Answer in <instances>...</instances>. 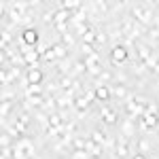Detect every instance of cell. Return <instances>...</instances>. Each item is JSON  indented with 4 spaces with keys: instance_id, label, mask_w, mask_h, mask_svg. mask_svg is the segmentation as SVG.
<instances>
[{
    "instance_id": "obj_20",
    "label": "cell",
    "mask_w": 159,
    "mask_h": 159,
    "mask_svg": "<svg viewBox=\"0 0 159 159\" xmlns=\"http://www.w3.org/2000/svg\"><path fill=\"white\" fill-rule=\"evenodd\" d=\"M72 148L74 151H85L87 148V140L85 138H74L72 140Z\"/></svg>"
},
{
    "instance_id": "obj_3",
    "label": "cell",
    "mask_w": 159,
    "mask_h": 159,
    "mask_svg": "<svg viewBox=\"0 0 159 159\" xmlns=\"http://www.w3.org/2000/svg\"><path fill=\"white\" fill-rule=\"evenodd\" d=\"M129 57V53H127V49H125V45H115L112 49H110V60H112V64H123V61Z\"/></svg>"
},
{
    "instance_id": "obj_13",
    "label": "cell",
    "mask_w": 159,
    "mask_h": 159,
    "mask_svg": "<svg viewBox=\"0 0 159 159\" xmlns=\"http://www.w3.org/2000/svg\"><path fill=\"white\" fill-rule=\"evenodd\" d=\"M112 79H115V72H110V70H102V72H100V76L96 79V83H98V87H100V85H106V83H110Z\"/></svg>"
},
{
    "instance_id": "obj_23",
    "label": "cell",
    "mask_w": 159,
    "mask_h": 159,
    "mask_svg": "<svg viewBox=\"0 0 159 159\" xmlns=\"http://www.w3.org/2000/svg\"><path fill=\"white\" fill-rule=\"evenodd\" d=\"M4 129H7V134L13 136V138H21V132L17 129V125H7Z\"/></svg>"
},
{
    "instance_id": "obj_28",
    "label": "cell",
    "mask_w": 159,
    "mask_h": 159,
    "mask_svg": "<svg viewBox=\"0 0 159 159\" xmlns=\"http://www.w3.org/2000/svg\"><path fill=\"white\" fill-rule=\"evenodd\" d=\"M148 36L159 38V25H148Z\"/></svg>"
},
{
    "instance_id": "obj_31",
    "label": "cell",
    "mask_w": 159,
    "mask_h": 159,
    "mask_svg": "<svg viewBox=\"0 0 159 159\" xmlns=\"http://www.w3.org/2000/svg\"><path fill=\"white\" fill-rule=\"evenodd\" d=\"M83 53H85V57L91 55V53H96V51H93V45H85V43H83Z\"/></svg>"
},
{
    "instance_id": "obj_4",
    "label": "cell",
    "mask_w": 159,
    "mask_h": 159,
    "mask_svg": "<svg viewBox=\"0 0 159 159\" xmlns=\"http://www.w3.org/2000/svg\"><path fill=\"white\" fill-rule=\"evenodd\" d=\"M43 79H45V74H43L40 68H30L28 74H25V85H40Z\"/></svg>"
},
{
    "instance_id": "obj_14",
    "label": "cell",
    "mask_w": 159,
    "mask_h": 159,
    "mask_svg": "<svg viewBox=\"0 0 159 159\" xmlns=\"http://www.w3.org/2000/svg\"><path fill=\"white\" fill-rule=\"evenodd\" d=\"M140 119L147 123L148 129H151V127H155V125H159V115H148V112H144V115H142Z\"/></svg>"
},
{
    "instance_id": "obj_26",
    "label": "cell",
    "mask_w": 159,
    "mask_h": 159,
    "mask_svg": "<svg viewBox=\"0 0 159 159\" xmlns=\"http://www.w3.org/2000/svg\"><path fill=\"white\" fill-rule=\"evenodd\" d=\"M43 57H45L47 61H55V60H57V57H55V51H53V47H49V49H47V53H45Z\"/></svg>"
},
{
    "instance_id": "obj_30",
    "label": "cell",
    "mask_w": 159,
    "mask_h": 159,
    "mask_svg": "<svg viewBox=\"0 0 159 159\" xmlns=\"http://www.w3.org/2000/svg\"><path fill=\"white\" fill-rule=\"evenodd\" d=\"M11 144H13V142H11V138H9L7 134L0 136V147H11Z\"/></svg>"
},
{
    "instance_id": "obj_18",
    "label": "cell",
    "mask_w": 159,
    "mask_h": 159,
    "mask_svg": "<svg viewBox=\"0 0 159 159\" xmlns=\"http://www.w3.org/2000/svg\"><path fill=\"white\" fill-rule=\"evenodd\" d=\"M30 96H43L40 85H28L25 87V98H30Z\"/></svg>"
},
{
    "instance_id": "obj_2",
    "label": "cell",
    "mask_w": 159,
    "mask_h": 159,
    "mask_svg": "<svg viewBox=\"0 0 159 159\" xmlns=\"http://www.w3.org/2000/svg\"><path fill=\"white\" fill-rule=\"evenodd\" d=\"M19 40L24 43L28 49H30V47H34V49H36L38 45H40V34H38L36 28H24V30H21V38H19Z\"/></svg>"
},
{
    "instance_id": "obj_19",
    "label": "cell",
    "mask_w": 159,
    "mask_h": 159,
    "mask_svg": "<svg viewBox=\"0 0 159 159\" xmlns=\"http://www.w3.org/2000/svg\"><path fill=\"white\" fill-rule=\"evenodd\" d=\"M11 106H13L11 100H2V106H0V115H2V119H7V115L11 112Z\"/></svg>"
},
{
    "instance_id": "obj_32",
    "label": "cell",
    "mask_w": 159,
    "mask_h": 159,
    "mask_svg": "<svg viewBox=\"0 0 159 159\" xmlns=\"http://www.w3.org/2000/svg\"><path fill=\"white\" fill-rule=\"evenodd\" d=\"M134 159H148L144 153H138V155H134Z\"/></svg>"
},
{
    "instance_id": "obj_10",
    "label": "cell",
    "mask_w": 159,
    "mask_h": 159,
    "mask_svg": "<svg viewBox=\"0 0 159 159\" xmlns=\"http://www.w3.org/2000/svg\"><path fill=\"white\" fill-rule=\"evenodd\" d=\"M60 9H64V11H68V13H76L79 9H81V2L79 0H64V2H60Z\"/></svg>"
},
{
    "instance_id": "obj_29",
    "label": "cell",
    "mask_w": 159,
    "mask_h": 159,
    "mask_svg": "<svg viewBox=\"0 0 159 159\" xmlns=\"http://www.w3.org/2000/svg\"><path fill=\"white\" fill-rule=\"evenodd\" d=\"M106 40H108V34H106V32H100V34H96V43H98V45H104Z\"/></svg>"
},
{
    "instance_id": "obj_16",
    "label": "cell",
    "mask_w": 159,
    "mask_h": 159,
    "mask_svg": "<svg viewBox=\"0 0 159 159\" xmlns=\"http://www.w3.org/2000/svg\"><path fill=\"white\" fill-rule=\"evenodd\" d=\"M49 127H64V117L57 112H51L49 115Z\"/></svg>"
},
{
    "instance_id": "obj_11",
    "label": "cell",
    "mask_w": 159,
    "mask_h": 159,
    "mask_svg": "<svg viewBox=\"0 0 159 159\" xmlns=\"http://www.w3.org/2000/svg\"><path fill=\"white\" fill-rule=\"evenodd\" d=\"M51 47H53V51H55V57H57L60 61L68 57V47H64L61 43H53Z\"/></svg>"
},
{
    "instance_id": "obj_9",
    "label": "cell",
    "mask_w": 159,
    "mask_h": 159,
    "mask_svg": "<svg viewBox=\"0 0 159 159\" xmlns=\"http://www.w3.org/2000/svg\"><path fill=\"white\" fill-rule=\"evenodd\" d=\"M102 119H104V123H106V125H115L119 117H117V112H115L112 108L104 106V108H102Z\"/></svg>"
},
{
    "instance_id": "obj_22",
    "label": "cell",
    "mask_w": 159,
    "mask_h": 159,
    "mask_svg": "<svg viewBox=\"0 0 159 159\" xmlns=\"http://www.w3.org/2000/svg\"><path fill=\"white\" fill-rule=\"evenodd\" d=\"M81 40H83L85 45H93V43H96V32H93V30H89L85 36H81Z\"/></svg>"
},
{
    "instance_id": "obj_7",
    "label": "cell",
    "mask_w": 159,
    "mask_h": 159,
    "mask_svg": "<svg viewBox=\"0 0 159 159\" xmlns=\"http://www.w3.org/2000/svg\"><path fill=\"white\" fill-rule=\"evenodd\" d=\"M136 51H138V61H147L153 55V49L148 45H144V43H138L136 45Z\"/></svg>"
},
{
    "instance_id": "obj_6",
    "label": "cell",
    "mask_w": 159,
    "mask_h": 159,
    "mask_svg": "<svg viewBox=\"0 0 159 159\" xmlns=\"http://www.w3.org/2000/svg\"><path fill=\"white\" fill-rule=\"evenodd\" d=\"M87 153H89V157L91 159H100L102 157V144H98V142H93V138H89L87 140Z\"/></svg>"
},
{
    "instance_id": "obj_21",
    "label": "cell",
    "mask_w": 159,
    "mask_h": 159,
    "mask_svg": "<svg viewBox=\"0 0 159 159\" xmlns=\"http://www.w3.org/2000/svg\"><path fill=\"white\" fill-rule=\"evenodd\" d=\"M11 40H13V36L9 34V32H7V30H2V51H7V49H9Z\"/></svg>"
},
{
    "instance_id": "obj_17",
    "label": "cell",
    "mask_w": 159,
    "mask_h": 159,
    "mask_svg": "<svg viewBox=\"0 0 159 159\" xmlns=\"http://www.w3.org/2000/svg\"><path fill=\"white\" fill-rule=\"evenodd\" d=\"M43 108L49 110V115H51V112H55V108H57V98H55V96H49V98H45V104H43Z\"/></svg>"
},
{
    "instance_id": "obj_27",
    "label": "cell",
    "mask_w": 159,
    "mask_h": 159,
    "mask_svg": "<svg viewBox=\"0 0 159 159\" xmlns=\"http://www.w3.org/2000/svg\"><path fill=\"white\" fill-rule=\"evenodd\" d=\"M72 34H70V32H68V34H64V36H61V45H64V47H70V45H72Z\"/></svg>"
},
{
    "instance_id": "obj_24",
    "label": "cell",
    "mask_w": 159,
    "mask_h": 159,
    "mask_svg": "<svg viewBox=\"0 0 159 159\" xmlns=\"http://www.w3.org/2000/svg\"><path fill=\"white\" fill-rule=\"evenodd\" d=\"M132 134H134V123H132V121H125V123H123V136H127V138H129Z\"/></svg>"
},
{
    "instance_id": "obj_1",
    "label": "cell",
    "mask_w": 159,
    "mask_h": 159,
    "mask_svg": "<svg viewBox=\"0 0 159 159\" xmlns=\"http://www.w3.org/2000/svg\"><path fill=\"white\" fill-rule=\"evenodd\" d=\"M13 151H15L13 159H30L34 155V144H32L28 138H21L19 142L13 144Z\"/></svg>"
},
{
    "instance_id": "obj_25",
    "label": "cell",
    "mask_w": 159,
    "mask_h": 159,
    "mask_svg": "<svg viewBox=\"0 0 159 159\" xmlns=\"http://www.w3.org/2000/svg\"><path fill=\"white\" fill-rule=\"evenodd\" d=\"M148 148H151L148 140H140V142H138V151H140V153H144V155H147V151H148Z\"/></svg>"
},
{
    "instance_id": "obj_15",
    "label": "cell",
    "mask_w": 159,
    "mask_h": 159,
    "mask_svg": "<svg viewBox=\"0 0 159 159\" xmlns=\"http://www.w3.org/2000/svg\"><path fill=\"white\" fill-rule=\"evenodd\" d=\"M110 91L115 96H119V98H127V87H125V83H115V85L110 87Z\"/></svg>"
},
{
    "instance_id": "obj_12",
    "label": "cell",
    "mask_w": 159,
    "mask_h": 159,
    "mask_svg": "<svg viewBox=\"0 0 159 159\" xmlns=\"http://www.w3.org/2000/svg\"><path fill=\"white\" fill-rule=\"evenodd\" d=\"M91 138H93V142H98V144H102V147H104V144H106V140H108V136L104 134V129H102V127L93 129V132H91Z\"/></svg>"
},
{
    "instance_id": "obj_8",
    "label": "cell",
    "mask_w": 159,
    "mask_h": 159,
    "mask_svg": "<svg viewBox=\"0 0 159 159\" xmlns=\"http://www.w3.org/2000/svg\"><path fill=\"white\" fill-rule=\"evenodd\" d=\"M110 96H112V91H110L108 85H100L96 87V100H100V102H108Z\"/></svg>"
},
{
    "instance_id": "obj_5",
    "label": "cell",
    "mask_w": 159,
    "mask_h": 159,
    "mask_svg": "<svg viewBox=\"0 0 159 159\" xmlns=\"http://www.w3.org/2000/svg\"><path fill=\"white\" fill-rule=\"evenodd\" d=\"M24 60H25V66L28 68H38V61H40V53L36 49H30L24 53Z\"/></svg>"
}]
</instances>
